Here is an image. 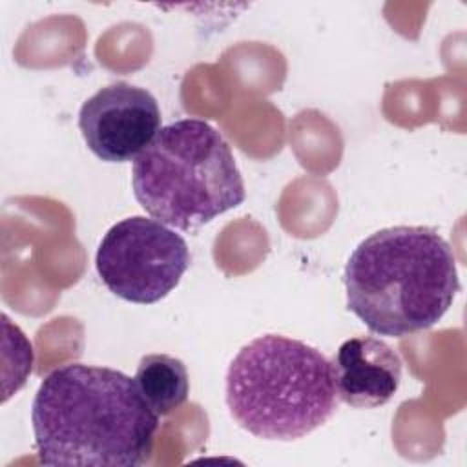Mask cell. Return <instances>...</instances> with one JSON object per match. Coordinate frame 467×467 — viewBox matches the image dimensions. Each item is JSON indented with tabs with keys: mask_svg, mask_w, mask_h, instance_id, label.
Wrapping results in <instances>:
<instances>
[{
	"mask_svg": "<svg viewBox=\"0 0 467 467\" xmlns=\"http://www.w3.org/2000/svg\"><path fill=\"white\" fill-rule=\"evenodd\" d=\"M31 423L40 463L137 467L151 456L159 414L124 372L67 363L42 379Z\"/></svg>",
	"mask_w": 467,
	"mask_h": 467,
	"instance_id": "1",
	"label": "cell"
},
{
	"mask_svg": "<svg viewBox=\"0 0 467 467\" xmlns=\"http://www.w3.org/2000/svg\"><path fill=\"white\" fill-rule=\"evenodd\" d=\"M347 308L379 336L436 325L460 290L451 244L427 226H390L363 239L345 266Z\"/></svg>",
	"mask_w": 467,
	"mask_h": 467,
	"instance_id": "2",
	"label": "cell"
},
{
	"mask_svg": "<svg viewBox=\"0 0 467 467\" xmlns=\"http://www.w3.org/2000/svg\"><path fill=\"white\" fill-rule=\"evenodd\" d=\"M330 359L305 341L265 334L244 345L226 372L232 418L263 440L292 441L337 409Z\"/></svg>",
	"mask_w": 467,
	"mask_h": 467,
	"instance_id": "3",
	"label": "cell"
},
{
	"mask_svg": "<svg viewBox=\"0 0 467 467\" xmlns=\"http://www.w3.org/2000/svg\"><path fill=\"white\" fill-rule=\"evenodd\" d=\"M131 186L153 219L179 230H195L246 197L228 142L201 119L162 126L133 161Z\"/></svg>",
	"mask_w": 467,
	"mask_h": 467,
	"instance_id": "4",
	"label": "cell"
},
{
	"mask_svg": "<svg viewBox=\"0 0 467 467\" xmlns=\"http://www.w3.org/2000/svg\"><path fill=\"white\" fill-rule=\"evenodd\" d=\"M95 266L111 294L130 303L151 305L181 283L190 266V250L168 224L133 215L104 234Z\"/></svg>",
	"mask_w": 467,
	"mask_h": 467,
	"instance_id": "5",
	"label": "cell"
},
{
	"mask_svg": "<svg viewBox=\"0 0 467 467\" xmlns=\"http://www.w3.org/2000/svg\"><path fill=\"white\" fill-rule=\"evenodd\" d=\"M78 128L99 159L128 162L161 131V109L148 89L120 80L100 88L80 106Z\"/></svg>",
	"mask_w": 467,
	"mask_h": 467,
	"instance_id": "6",
	"label": "cell"
},
{
	"mask_svg": "<svg viewBox=\"0 0 467 467\" xmlns=\"http://www.w3.org/2000/svg\"><path fill=\"white\" fill-rule=\"evenodd\" d=\"M337 398L354 409L385 405L401 381V359L383 339L356 336L330 359Z\"/></svg>",
	"mask_w": 467,
	"mask_h": 467,
	"instance_id": "7",
	"label": "cell"
},
{
	"mask_svg": "<svg viewBox=\"0 0 467 467\" xmlns=\"http://www.w3.org/2000/svg\"><path fill=\"white\" fill-rule=\"evenodd\" d=\"M133 379L142 398L159 416L179 409L190 392L186 365L168 354L142 356Z\"/></svg>",
	"mask_w": 467,
	"mask_h": 467,
	"instance_id": "8",
	"label": "cell"
}]
</instances>
